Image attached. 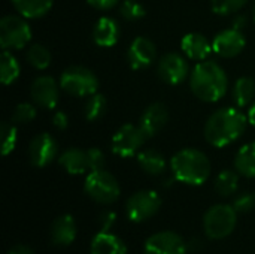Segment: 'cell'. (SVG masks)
Segmentation results:
<instances>
[{
  "mask_svg": "<svg viewBox=\"0 0 255 254\" xmlns=\"http://www.w3.org/2000/svg\"><path fill=\"white\" fill-rule=\"evenodd\" d=\"M7 254H34V252L25 246H15L7 252Z\"/></svg>",
  "mask_w": 255,
  "mask_h": 254,
  "instance_id": "obj_39",
  "label": "cell"
},
{
  "mask_svg": "<svg viewBox=\"0 0 255 254\" xmlns=\"http://www.w3.org/2000/svg\"><path fill=\"white\" fill-rule=\"evenodd\" d=\"M36 118V106L31 103H19L13 109L12 114V123L13 124H28Z\"/></svg>",
  "mask_w": 255,
  "mask_h": 254,
  "instance_id": "obj_32",
  "label": "cell"
},
{
  "mask_svg": "<svg viewBox=\"0 0 255 254\" xmlns=\"http://www.w3.org/2000/svg\"><path fill=\"white\" fill-rule=\"evenodd\" d=\"M167 121H169L167 106L161 102H155L143 111L139 120V127L145 132L148 138H152L164 129Z\"/></svg>",
  "mask_w": 255,
  "mask_h": 254,
  "instance_id": "obj_16",
  "label": "cell"
},
{
  "mask_svg": "<svg viewBox=\"0 0 255 254\" xmlns=\"http://www.w3.org/2000/svg\"><path fill=\"white\" fill-rule=\"evenodd\" d=\"M54 0H12L15 10L24 18H40L49 12Z\"/></svg>",
  "mask_w": 255,
  "mask_h": 254,
  "instance_id": "obj_22",
  "label": "cell"
},
{
  "mask_svg": "<svg viewBox=\"0 0 255 254\" xmlns=\"http://www.w3.org/2000/svg\"><path fill=\"white\" fill-rule=\"evenodd\" d=\"M58 153L57 141L49 133H39L34 136L28 145V159L30 163L36 168L48 166Z\"/></svg>",
  "mask_w": 255,
  "mask_h": 254,
  "instance_id": "obj_11",
  "label": "cell"
},
{
  "mask_svg": "<svg viewBox=\"0 0 255 254\" xmlns=\"http://www.w3.org/2000/svg\"><path fill=\"white\" fill-rule=\"evenodd\" d=\"M85 193L99 204H112L120 198V184L115 177L105 169L91 171L84 184Z\"/></svg>",
  "mask_w": 255,
  "mask_h": 254,
  "instance_id": "obj_6",
  "label": "cell"
},
{
  "mask_svg": "<svg viewBox=\"0 0 255 254\" xmlns=\"http://www.w3.org/2000/svg\"><path fill=\"white\" fill-rule=\"evenodd\" d=\"M25 58H27L30 66H33L37 70H43L51 63V52L48 51L46 46H43L40 43H36V45H31L28 48V51L25 54Z\"/></svg>",
  "mask_w": 255,
  "mask_h": 254,
  "instance_id": "obj_29",
  "label": "cell"
},
{
  "mask_svg": "<svg viewBox=\"0 0 255 254\" xmlns=\"http://www.w3.org/2000/svg\"><path fill=\"white\" fill-rule=\"evenodd\" d=\"M31 100L43 108V109H54L58 105V84L52 76H39L33 81L30 88Z\"/></svg>",
  "mask_w": 255,
  "mask_h": 254,
  "instance_id": "obj_15",
  "label": "cell"
},
{
  "mask_svg": "<svg viewBox=\"0 0 255 254\" xmlns=\"http://www.w3.org/2000/svg\"><path fill=\"white\" fill-rule=\"evenodd\" d=\"M115 219H117L115 213H112V211H103L100 214V217H99V223L102 226V231H106L108 232L112 228V225L115 223Z\"/></svg>",
  "mask_w": 255,
  "mask_h": 254,
  "instance_id": "obj_36",
  "label": "cell"
},
{
  "mask_svg": "<svg viewBox=\"0 0 255 254\" xmlns=\"http://www.w3.org/2000/svg\"><path fill=\"white\" fill-rule=\"evenodd\" d=\"M139 166L149 175H161L166 171V159L164 156L152 148L143 150L137 154Z\"/></svg>",
  "mask_w": 255,
  "mask_h": 254,
  "instance_id": "obj_25",
  "label": "cell"
},
{
  "mask_svg": "<svg viewBox=\"0 0 255 254\" xmlns=\"http://www.w3.org/2000/svg\"><path fill=\"white\" fill-rule=\"evenodd\" d=\"M52 123H54L55 129H58V130H64V129L69 127V118H67L66 112H63V111H57L54 114Z\"/></svg>",
  "mask_w": 255,
  "mask_h": 254,
  "instance_id": "obj_38",
  "label": "cell"
},
{
  "mask_svg": "<svg viewBox=\"0 0 255 254\" xmlns=\"http://www.w3.org/2000/svg\"><path fill=\"white\" fill-rule=\"evenodd\" d=\"M253 16H254V21H255V3H254V7H253Z\"/></svg>",
  "mask_w": 255,
  "mask_h": 254,
  "instance_id": "obj_42",
  "label": "cell"
},
{
  "mask_svg": "<svg viewBox=\"0 0 255 254\" xmlns=\"http://www.w3.org/2000/svg\"><path fill=\"white\" fill-rule=\"evenodd\" d=\"M248 121H250L251 126L255 127V102L250 106V109H248Z\"/></svg>",
  "mask_w": 255,
  "mask_h": 254,
  "instance_id": "obj_41",
  "label": "cell"
},
{
  "mask_svg": "<svg viewBox=\"0 0 255 254\" xmlns=\"http://www.w3.org/2000/svg\"><path fill=\"white\" fill-rule=\"evenodd\" d=\"M87 3L97 10H108L115 7L120 3V0H87Z\"/></svg>",
  "mask_w": 255,
  "mask_h": 254,
  "instance_id": "obj_37",
  "label": "cell"
},
{
  "mask_svg": "<svg viewBox=\"0 0 255 254\" xmlns=\"http://www.w3.org/2000/svg\"><path fill=\"white\" fill-rule=\"evenodd\" d=\"M145 254H187V244L175 232H158L146 240Z\"/></svg>",
  "mask_w": 255,
  "mask_h": 254,
  "instance_id": "obj_13",
  "label": "cell"
},
{
  "mask_svg": "<svg viewBox=\"0 0 255 254\" xmlns=\"http://www.w3.org/2000/svg\"><path fill=\"white\" fill-rule=\"evenodd\" d=\"M238 222V211L235 210L233 205H214L211 207L205 217H203V228L205 234L211 240H224L236 228Z\"/></svg>",
  "mask_w": 255,
  "mask_h": 254,
  "instance_id": "obj_4",
  "label": "cell"
},
{
  "mask_svg": "<svg viewBox=\"0 0 255 254\" xmlns=\"http://www.w3.org/2000/svg\"><path fill=\"white\" fill-rule=\"evenodd\" d=\"M146 139L148 136L139 126L124 124L112 136L111 150L115 156H120L123 159L133 157L142 148Z\"/></svg>",
  "mask_w": 255,
  "mask_h": 254,
  "instance_id": "obj_8",
  "label": "cell"
},
{
  "mask_svg": "<svg viewBox=\"0 0 255 254\" xmlns=\"http://www.w3.org/2000/svg\"><path fill=\"white\" fill-rule=\"evenodd\" d=\"M248 0H211V7L218 15H229L239 12Z\"/></svg>",
  "mask_w": 255,
  "mask_h": 254,
  "instance_id": "obj_31",
  "label": "cell"
},
{
  "mask_svg": "<svg viewBox=\"0 0 255 254\" xmlns=\"http://www.w3.org/2000/svg\"><path fill=\"white\" fill-rule=\"evenodd\" d=\"M233 102L238 108L251 106L255 102V81L250 76H242L235 82Z\"/></svg>",
  "mask_w": 255,
  "mask_h": 254,
  "instance_id": "obj_24",
  "label": "cell"
},
{
  "mask_svg": "<svg viewBox=\"0 0 255 254\" xmlns=\"http://www.w3.org/2000/svg\"><path fill=\"white\" fill-rule=\"evenodd\" d=\"M120 13L127 21H137L145 16V7L136 0H124L120 6Z\"/></svg>",
  "mask_w": 255,
  "mask_h": 254,
  "instance_id": "obj_33",
  "label": "cell"
},
{
  "mask_svg": "<svg viewBox=\"0 0 255 254\" xmlns=\"http://www.w3.org/2000/svg\"><path fill=\"white\" fill-rule=\"evenodd\" d=\"M91 254H127V247L118 237L102 231L91 241Z\"/></svg>",
  "mask_w": 255,
  "mask_h": 254,
  "instance_id": "obj_21",
  "label": "cell"
},
{
  "mask_svg": "<svg viewBox=\"0 0 255 254\" xmlns=\"http://www.w3.org/2000/svg\"><path fill=\"white\" fill-rule=\"evenodd\" d=\"M235 169L238 174L247 178H255V141L245 144L236 153Z\"/></svg>",
  "mask_w": 255,
  "mask_h": 254,
  "instance_id": "obj_23",
  "label": "cell"
},
{
  "mask_svg": "<svg viewBox=\"0 0 255 254\" xmlns=\"http://www.w3.org/2000/svg\"><path fill=\"white\" fill-rule=\"evenodd\" d=\"M106 108H108L106 97L100 93H94V94L88 96V99L85 102L84 115L88 121H96L105 115Z\"/></svg>",
  "mask_w": 255,
  "mask_h": 254,
  "instance_id": "obj_28",
  "label": "cell"
},
{
  "mask_svg": "<svg viewBox=\"0 0 255 254\" xmlns=\"http://www.w3.org/2000/svg\"><path fill=\"white\" fill-rule=\"evenodd\" d=\"M233 207H235V210L238 213H248V211H251L255 207V193L245 192V193L239 195L235 199Z\"/></svg>",
  "mask_w": 255,
  "mask_h": 254,
  "instance_id": "obj_34",
  "label": "cell"
},
{
  "mask_svg": "<svg viewBox=\"0 0 255 254\" xmlns=\"http://www.w3.org/2000/svg\"><path fill=\"white\" fill-rule=\"evenodd\" d=\"M76 238V223L69 214L60 216L54 220L51 226V240L58 247L70 246Z\"/></svg>",
  "mask_w": 255,
  "mask_h": 254,
  "instance_id": "obj_19",
  "label": "cell"
},
{
  "mask_svg": "<svg viewBox=\"0 0 255 254\" xmlns=\"http://www.w3.org/2000/svg\"><path fill=\"white\" fill-rule=\"evenodd\" d=\"M247 40L241 30L226 28L220 31L212 40V49L217 55L223 58H233L245 49Z\"/></svg>",
  "mask_w": 255,
  "mask_h": 254,
  "instance_id": "obj_12",
  "label": "cell"
},
{
  "mask_svg": "<svg viewBox=\"0 0 255 254\" xmlns=\"http://www.w3.org/2000/svg\"><path fill=\"white\" fill-rule=\"evenodd\" d=\"M157 58V46L155 43L143 36H137L127 51V61L131 69L139 70L151 66Z\"/></svg>",
  "mask_w": 255,
  "mask_h": 254,
  "instance_id": "obj_14",
  "label": "cell"
},
{
  "mask_svg": "<svg viewBox=\"0 0 255 254\" xmlns=\"http://www.w3.org/2000/svg\"><path fill=\"white\" fill-rule=\"evenodd\" d=\"M248 115L238 106L215 111L205 124V139L215 148H224L238 141L248 126Z\"/></svg>",
  "mask_w": 255,
  "mask_h": 254,
  "instance_id": "obj_1",
  "label": "cell"
},
{
  "mask_svg": "<svg viewBox=\"0 0 255 254\" xmlns=\"http://www.w3.org/2000/svg\"><path fill=\"white\" fill-rule=\"evenodd\" d=\"M229 78L224 69L215 61H200L194 66L190 76L193 94L208 103L221 100L227 91Z\"/></svg>",
  "mask_w": 255,
  "mask_h": 254,
  "instance_id": "obj_2",
  "label": "cell"
},
{
  "mask_svg": "<svg viewBox=\"0 0 255 254\" xmlns=\"http://www.w3.org/2000/svg\"><path fill=\"white\" fill-rule=\"evenodd\" d=\"M19 72H21V69H19V63L16 61V58L7 49H3L1 58H0V78H1V84L3 85L13 84L18 79Z\"/></svg>",
  "mask_w": 255,
  "mask_h": 254,
  "instance_id": "obj_26",
  "label": "cell"
},
{
  "mask_svg": "<svg viewBox=\"0 0 255 254\" xmlns=\"http://www.w3.org/2000/svg\"><path fill=\"white\" fill-rule=\"evenodd\" d=\"M60 87L70 96L88 97L97 93L99 79L90 69L84 66H70L61 73Z\"/></svg>",
  "mask_w": 255,
  "mask_h": 254,
  "instance_id": "obj_5",
  "label": "cell"
},
{
  "mask_svg": "<svg viewBox=\"0 0 255 254\" xmlns=\"http://www.w3.org/2000/svg\"><path fill=\"white\" fill-rule=\"evenodd\" d=\"M158 76L161 81L170 85H178L187 79L190 75V66L184 55L178 52H169L161 57L157 66Z\"/></svg>",
  "mask_w": 255,
  "mask_h": 254,
  "instance_id": "obj_10",
  "label": "cell"
},
{
  "mask_svg": "<svg viewBox=\"0 0 255 254\" xmlns=\"http://www.w3.org/2000/svg\"><path fill=\"white\" fill-rule=\"evenodd\" d=\"M170 169L179 183L202 186L211 175V162L200 150L184 148L172 157Z\"/></svg>",
  "mask_w": 255,
  "mask_h": 254,
  "instance_id": "obj_3",
  "label": "cell"
},
{
  "mask_svg": "<svg viewBox=\"0 0 255 254\" xmlns=\"http://www.w3.org/2000/svg\"><path fill=\"white\" fill-rule=\"evenodd\" d=\"M93 39L102 48L114 46L120 39V25H118V22L111 16L99 18L97 22L94 24Z\"/></svg>",
  "mask_w": 255,
  "mask_h": 254,
  "instance_id": "obj_18",
  "label": "cell"
},
{
  "mask_svg": "<svg viewBox=\"0 0 255 254\" xmlns=\"http://www.w3.org/2000/svg\"><path fill=\"white\" fill-rule=\"evenodd\" d=\"M87 157H88L90 172L91 171H100V169L105 168L106 159H105V154L102 153V150H99V148H88L87 150Z\"/></svg>",
  "mask_w": 255,
  "mask_h": 254,
  "instance_id": "obj_35",
  "label": "cell"
},
{
  "mask_svg": "<svg viewBox=\"0 0 255 254\" xmlns=\"http://www.w3.org/2000/svg\"><path fill=\"white\" fill-rule=\"evenodd\" d=\"M31 39V28L24 16L6 15L0 19V45L3 49H22Z\"/></svg>",
  "mask_w": 255,
  "mask_h": 254,
  "instance_id": "obj_7",
  "label": "cell"
},
{
  "mask_svg": "<svg viewBox=\"0 0 255 254\" xmlns=\"http://www.w3.org/2000/svg\"><path fill=\"white\" fill-rule=\"evenodd\" d=\"M0 133H1V154L6 157L7 154H10L16 145L18 141V130H16V124H13L12 121H3L1 127H0Z\"/></svg>",
  "mask_w": 255,
  "mask_h": 254,
  "instance_id": "obj_30",
  "label": "cell"
},
{
  "mask_svg": "<svg viewBox=\"0 0 255 254\" xmlns=\"http://www.w3.org/2000/svg\"><path fill=\"white\" fill-rule=\"evenodd\" d=\"M58 163L70 175H82L87 171H90L87 150L84 151L81 148H69V150H66L58 157Z\"/></svg>",
  "mask_w": 255,
  "mask_h": 254,
  "instance_id": "obj_20",
  "label": "cell"
},
{
  "mask_svg": "<svg viewBox=\"0 0 255 254\" xmlns=\"http://www.w3.org/2000/svg\"><path fill=\"white\" fill-rule=\"evenodd\" d=\"M161 208V198L152 190H140L131 195L126 204V213L133 223H142L158 213Z\"/></svg>",
  "mask_w": 255,
  "mask_h": 254,
  "instance_id": "obj_9",
  "label": "cell"
},
{
  "mask_svg": "<svg viewBox=\"0 0 255 254\" xmlns=\"http://www.w3.org/2000/svg\"><path fill=\"white\" fill-rule=\"evenodd\" d=\"M245 25H247V18H245L244 15H238V16L235 18V21H233V28L242 31V28H244Z\"/></svg>",
  "mask_w": 255,
  "mask_h": 254,
  "instance_id": "obj_40",
  "label": "cell"
},
{
  "mask_svg": "<svg viewBox=\"0 0 255 254\" xmlns=\"http://www.w3.org/2000/svg\"><path fill=\"white\" fill-rule=\"evenodd\" d=\"M181 49L187 58L194 61H203L214 51L212 43L200 33H188L181 40Z\"/></svg>",
  "mask_w": 255,
  "mask_h": 254,
  "instance_id": "obj_17",
  "label": "cell"
},
{
  "mask_svg": "<svg viewBox=\"0 0 255 254\" xmlns=\"http://www.w3.org/2000/svg\"><path fill=\"white\" fill-rule=\"evenodd\" d=\"M239 187V175L235 171L226 169L218 174L215 180V190L220 196H232L238 192Z\"/></svg>",
  "mask_w": 255,
  "mask_h": 254,
  "instance_id": "obj_27",
  "label": "cell"
}]
</instances>
